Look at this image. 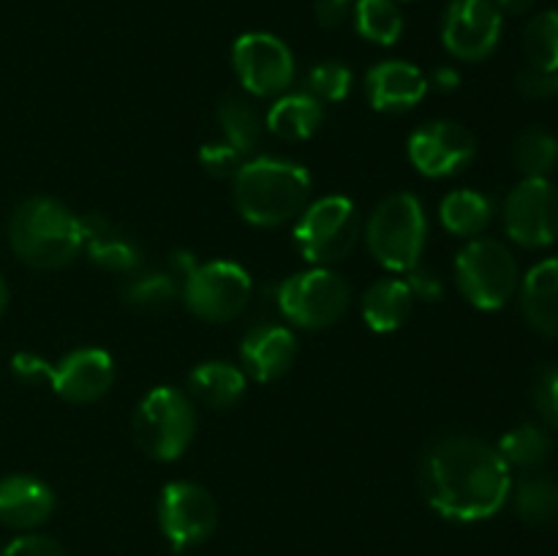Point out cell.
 <instances>
[{
	"instance_id": "11",
	"label": "cell",
	"mask_w": 558,
	"mask_h": 556,
	"mask_svg": "<svg viewBox=\"0 0 558 556\" xmlns=\"http://www.w3.org/2000/svg\"><path fill=\"white\" fill-rule=\"evenodd\" d=\"M505 232L523 249H548L558 240V185L548 178H523L507 194Z\"/></svg>"
},
{
	"instance_id": "23",
	"label": "cell",
	"mask_w": 558,
	"mask_h": 556,
	"mask_svg": "<svg viewBox=\"0 0 558 556\" xmlns=\"http://www.w3.org/2000/svg\"><path fill=\"white\" fill-rule=\"evenodd\" d=\"M414 294L403 278H379L363 294V319L374 333H396L409 319Z\"/></svg>"
},
{
	"instance_id": "19",
	"label": "cell",
	"mask_w": 558,
	"mask_h": 556,
	"mask_svg": "<svg viewBox=\"0 0 558 556\" xmlns=\"http://www.w3.org/2000/svg\"><path fill=\"white\" fill-rule=\"evenodd\" d=\"M54 512V494L33 474L0 480V523L11 529H36Z\"/></svg>"
},
{
	"instance_id": "43",
	"label": "cell",
	"mask_w": 558,
	"mask_h": 556,
	"mask_svg": "<svg viewBox=\"0 0 558 556\" xmlns=\"http://www.w3.org/2000/svg\"><path fill=\"white\" fill-rule=\"evenodd\" d=\"M5 303H9V287H5V281L0 278V316H3Z\"/></svg>"
},
{
	"instance_id": "13",
	"label": "cell",
	"mask_w": 558,
	"mask_h": 556,
	"mask_svg": "<svg viewBox=\"0 0 558 556\" xmlns=\"http://www.w3.org/2000/svg\"><path fill=\"white\" fill-rule=\"evenodd\" d=\"M501 22L494 0H452L441 20V44L452 58L477 63L499 47Z\"/></svg>"
},
{
	"instance_id": "41",
	"label": "cell",
	"mask_w": 558,
	"mask_h": 556,
	"mask_svg": "<svg viewBox=\"0 0 558 556\" xmlns=\"http://www.w3.org/2000/svg\"><path fill=\"white\" fill-rule=\"evenodd\" d=\"M196 256L191 254V251H174L172 256H169V273H172L174 278H189L191 273L196 270Z\"/></svg>"
},
{
	"instance_id": "36",
	"label": "cell",
	"mask_w": 558,
	"mask_h": 556,
	"mask_svg": "<svg viewBox=\"0 0 558 556\" xmlns=\"http://www.w3.org/2000/svg\"><path fill=\"white\" fill-rule=\"evenodd\" d=\"M515 87L523 98H532V101H543V98L556 96V74L548 71H539L526 65L523 71H518Z\"/></svg>"
},
{
	"instance_id": "31",
	"label": "cell",
	"mask_w": 558,
	"mask_h": 556,
	"mask_svg": "<svg viewBox=\"0 0 558 556\" xmlns=\"http://www.w3.org/2000/svg\"><path fill=\"white\" fill-rule=\"evenodd\" d=\"M180 298V283L172 273L150 270L131 278L123 289L125 305L136 311H158Z\"/></svg>"
},
{
	"instance_id": "38",
	"label": "cell",
	"mask_w": 558,
	"mask_h": 556,
	"mask_svg": "<svg viewBox=\"0 0 558 556\" xmlns=\"http://www.w3.org/2000/svg\"><path fill=\"white\" fill-rule=\"evenodd\" d=\"M11 371L20 382L25 385H38V382H49L52 376V363L44 360L41 354H33V352H20L11 358Z\"/></svg>"
},
{
	"instance_id": "18",
	"label": "cell",
	"mask_w": 558,
	"mask_h": 556,
	"mask_svg": "<svg viewBox=\"0 0 558 556\" xmlns=\"http://www.w3.org/2000/svg\"><path fill=\"white\" fill-rule=\"evenodd\" d=\"M82 234H85L87 256L101 270L123 273V276H134L140 270V243L109 218L98 216V213H87V216H82Z\"/></svg>"
},
{
	"instance_id": "3",
	"label": "cell",
	"mask_w": 558,
	"mask_h": 556,
	"mask_svg": "<svg viewBox=\"0 0 558 556\" xmlns=\"http://www.w3.org/2000/svg\"><path fill=\"white\" fill-rule=\"evenodd\" d=\"M9 243L27 267L58 270L71 265L85 249L82 216L52 196H31L11 213Z\"/></svg>"
},
{
	"instance_id": "16",
	"label": "cell",
	"mask_w": 558,
	"mask_h": 556,
	"mask_svg": "<svg viewBox=\"0 0 558 556\" xmlns=\"http://www.w3.org/2000/svg\"><path fill=\"white\" fill-rule=\"evenodd\" d=\"M298 358V338L287 325L262 322L243 336L240 343V363L245 376L256 382H276L292 368Z\"/></svg>"
},
{
	"instance_id": "1",
	"label": "cell",
	"mask_w": 558,
	"mask_h": 556,
	"mask_svg": "<svg viewBox=\"0 0 558 556\" xmlns=\"http://www.w3.org/2000/svg\"><path fill=\"white\" fill-rule=\"evenodd\" d=\"M512 469L477 436H441L420 461L425 501L450 521L472 523L496 516L512 494Z\"/></svg>"
},
{
	"instance_id": "20",
	"label": "cell",
	"mask_w": 558,
	"mask_h": 556,
	"mask_svg": "<svg viewBox=\"0 0 558 556\" xmlns=\"http://www.w3.org/2000/svg\"><path fill=\"white\" fill-rule=\"evenodd\" d=\"M518 292L529 325L543 336L558 338V256L537 262L521 278Z\"/></svg>"
},
{
	"instance_id": "44",
	"label": "cell",
	"mask_w": 558,
	"mask_h": 556,
	"mask_svg": "<svg viewBox=\"0 0 558 556\" xmlns=\"http://www.w3.org/2000/svg\"><path fill=\"white\" fill-rule=\"evenodd\" d=\"M556 96H558V74H556Z\"/></svg>"
},
{
	"instance_id": "34",
	"label": "cell",
	"mask_w": 558,
	"mask_h": 556,
	"mask_svg": "<svg viewBox=\"0 0 558 556\" xmlns=\"http://www.w3.org/2000/svg\"><path fill=\"white\" fill-rule=\"evenodd\" d=\"M532 398L539 418H543L550 428H558V365H545V368L539 371L532 387Z\"/></svg>"
},
{
	"instance_id": "22",
	"label": "cell",
	"mask_w": 558,
	"mask_h": 556,
	"mask_svg": "<svg viewBox=\"0 0 558 556\" xmlns=\"http://www.w3.org/2000/svg\"><path fill=\"white\" fill-rule=\"evenodd\" d=\"M325 123V109L311 93H287L272 101L267 109L265 125L270 134L281 136L287 142H305L316 134Z\"/></svg>"
},
{
	"instance_id": "4",
	"label": "cell",
	"mask_w": 558,
	"mask_h": 556,
	"mask_svg": "<svg viewBox=\"0 0 558 556\" xmlns=\"http://www.w3.org/2000/svg\"><path fill=\"white\" fill-rule=\"evenodd\" d=\"M428 240V218L423 202L409 191H398L374 207L365 227L371 256L392 273H409L420 265Z\"/></svg>"
},
{
	"instance_id": "42",
	"label": "cell",
	"mask_w": 558,
	"mask_h": 556,
	"mask_svg": "<svg viewBox=\"0 0 558 556\" xmlns=\"http://www.w3.org/2000/svg\"><path fill=\"white\" fill-rule=\"evenodd\" d=\"M496 9L501 11V16H523L534 9L537 0H494Z\"/></svg>"
},
{
	"instance_id": "7",
	"label": "cell",
	"mask_w": 558,
	"mask_h": 556,
	"mask_svg": "<svg viewBox=\"0 0 558 556\" xmlns=\"http://www.w3.org/2000/svg\"><path fill=\"white\" fill-rule=\"evenodd\" d=\"M456 281L474 309L499 311L515 298L521 270L501 240L472 238L456 259Z\"/></svg>"
},
{
	"instance_id": "17",
	"label": "cell",
	"mask_w": 558,
	"mask_h": 556,
	"mask_svg": "<svg viewBox=\"0 0 558 556\" xmlns=\"http://www.w3.org/2000/svg\"><path fill=\"white\" fill-rule=\"evenodd\" d=\"M365 90L376 112L401 114L428 96V76L407 60H381L365 76Z\"/></svg>"
},
{
	"instance_id": "15",
	"label": "cell",
	"mask_w": 558,
	"mask_h": 556,
	"mask_svg": "<svg viewBox=\"0 0 558 556\" xmlns=\"http://www.w3.org/2000/svg\"><path fill=\"white\" fill-rule=\"evenodd\" d=\"M114 382L112 354L98 347H80L52 363L49 387L69 403H93L109 392Z\"/></svg>"
},
{
	"instance_id": "14",
	"label": "cell",
	"mask_w": 558,
	"mask_h": 556,
	"mask_svg": "<svg viewBox=\"0 0 558 556\" xmlns=\"http://www.w3.org/2000/svg\"><path fill=\"white\" fill-rule=\"evenodd\" d=\"M477 140L452 120H430L409 136V161L425 178H452L472 164Z\"/></svg>"
},
{
	"instance_id": "6",
	"label": "cell",
	"mask_w": 558,
	"mask_h": 556,
	"mask_svg": "<svg viewBox=\"0 0 558 556\" xmlns=\"http://www.w3.org/2000/svg\"><path fill=\"white\" fill-rule=\"evenodd\" d=\"M360 234H363V218L357 205L349 196L330 194L308 202V207L300 213L294 243L305 262L314 267H330L357 249Z\"/></svg>"
},
{
	"instance_id": "40",
	"label": "cell",
	"mask_w": 558,
	"mask_h": 556,
	"mask_svg": "<svg viewBox=\"0 0 558 556\" xmlns=\"http://www.w3.org/2000/svg\"><path fill=\"white\" fill-rule=\"evenodd\" d=\"M461 85V74H458L452 65H441V69L434 71V76L428 80V87H436L441 93H452Z\"/></svg>"
},
{
	"instance_id": "32",
	"label": "cell",
	"mask_w": 558,
	"mask_h": 556,
	"mask_svg": "<svg viewBox=\"0 0 558 556\" xmlns=\"http://www.w3.org/2000/svg\"><path fill=\"white\" fill-rule=\"evenodd\" d=\"M349 90H352V71H349V65L338 63V60L316 63L305 76V93H311L316 101H343Z\"/></svg>"
},
{
	"instance_id": "12",
	"label": "cell",
	"mask_w": 558,
	"mask_h": 556,
	"mask_svg": "<svg viewBox=\"0 0 558 556\" xmlns=\"http://www.w3.org/2000/svg\"><path fill=\"white\" fill-rule=\"evenodd\" d=\"M218 523V507L210 491L191 480H174L161 488L158 527L178 551L205 543Z\"/></svg>"
},
{
	"instance_id": "27",
	"label": "cell",
	"mask_w": 558,
	"mask_h": 556,
	"mask_svg": "<svg viewBox=\"0 0 558 556\" xmlns=\"http://www.w3.org/2000/svg\"><path fill=\"white\" fill-rule=\"evenodd\" d=\"M496 450L501 452V458L507 461V467L518 469H539L554 452V439H550L548 431L537 423H521L512 431H507L499 439V447Z\"/></svg>"
},
{
	"instance_id": "28",
	"label": "cell",
	"mask_w": 558,
	"mask_h": 556,
	"mask_svg": "<svg viewBox=\"0 0 558 556\" xmlns=\"http://www.w3.org/2000/svg\"><path fill=\"white\" fill-rule=\"evenodd\" d=\"M512 161L523 178H548L558 167V136L543 125H529L518 134Z\"/></svg>"
},
{
	"instance_id": "5",
	"label": "cell",
	"mask_w": 558,
	"mask_h": 556,
	"mask_svg": "<svg viewBox=\"0 0 558 556\" xmlns=\"http://www.w3.org/2000/svg\"><path fill=\"white\" fill-rule=\"evenodd\" d=\"M131 428L142 452L163 463L178 461L194 439V401L180 387H153L136 407Z\"/></svg>"
},
{
	"instance_id": "35",
	"label": "cell",
	"mask_w": 558,
	"mask_h": 556,
	"mask_svg": "<svg viewBox=\"0 0 558 556\" xmlns=\"http://www.w3.org/2000/svg\"><path fill=\"white\" fill-rule=\"evenodd\" d=\"M0 556H65L63 545L58 540L47 537V534H22V537L11 540Z\"/></svg>"
},
{
	"instance_id": "29",
	"label": "cell",
	"mask_w": 558,
	"mask_h": 556,
	"mask_svg": "<svg viewBox=\"0 0 558 556\" xmlns=\"http://www.w3.org/2000/svg\"><path fill=\"white\" fill-rule=\"evenodd\" d=\"M352 20L360 36L379 47H392L403 33V16L396 0H357Z\"/></svg>"
},
{
	"instance_id": "9",
	"label": "cell",
	"mask_w": 558,
	"mask_h": 556,
	"mask_svg": "<svg viewBox=\"0 0 558 556\" xmlns=\"http://www.w3.org/2000/svg\"><path fill=\"white\" fill-rule=\"evenodd\" d=\"M254 281L238 262L213 259L196 265V270L180 283L185 309L205 322H229L248 305Z\"/></svg>"
},
{
	"instance_id": "2",
	"label": "cell",
	"mask_w": 558,
	"mask_h": 556,
	"mask_svg": "<svg viewBox=\"0 0 558 556\" xmlns=\"http://www.w3.org/2000/svg\"><path fill=\"white\" fill-rule=\"evenodd\" d=\"M314 180L308 169L289 158H245L232 178L234 207L248 223L281 227L308 207Z\"/></svg>"
},
{
	"instance_id": "39",
	"label": "cell",
	"mask_w": 558,
	"mask_h": 556,
	"mask_svg": "<svg viewBox=\"0 0 558 556\" xmlns=\"http://www.w3.org/2000/svg\"><path fill=\"white\" fill-rule=\"evenodd\" d=\"M354 3L352 0H316L314 16L322 27L327 31H336V27L347 25L352 20Z\"/></svg>"
},
{
	"instance_id": "10",
	"label": "cell",
	"mask_w": 558,
	"mask_h": 556,
	"mask_svg": "<svg viewBox=\"0 0 558 556\" xmlns=\"http://www.w3.org/2000/svg\"><path fill=\"white\" fill-rule=\"evenodd\" d=\"M232 65L245 93L256 98L283 96L294 82V55L272 33H243L232 47Z\"/></svg>"
},
{
	"instance_id": "30",
	"label": "cell",
	"mask_w": 558,
	"mask_h": 556,
	"mask_svg": "<svg viewBox=\"0 0 558 556\" xmlns=\"http://www.w3.org/2000/svg\"><path fill=\"white\" fill-rule=\"evenodd\" d=\"M523 49L532 69L558 74V11H539L523 31Z\"/></svg>"
},
{
	"instance_id": "25",
	"label": "cell",
	"mask_w": 558,
	"mask_h": 556,
	"mask_svg": "<svg viewBox=\"0 0 558 556\" xmlns=\"http://www.w3.org/2000/svg\"><path fill=\"white\" fill-rule=\"evenodd\" d=\"M490 218H494V202L474 189L450 191L439 205L441 227L458 238H477L488 229Z\"/></svg>"
},
{
	"instance_id": "26",
	"label": "cell",
	"mask_w": 558,
	"mask_h": 556,
	"mask_svg": "<svg viewBox=\"0 0 558 556\" xmlns=\"http://www.w3.org/2000/svg\"><path fill=\"white\" fill-rule=\"evenodd\" d=\"M218 123H221L223 142L232 145L240 156H251L262 140V118L248 98L229 93L218 104Z\"/></svg>"
},
{
	"instance_id": "21",
	"label": "cell",
	"mask_w": 558,
	"mask_h": 556,
	"mask_svg": "<svg viewBox=\"0 0 558 556\" xmlns=\"http://www.w3.org/2000/svg\"><path fill=\"white\" fill-rule=\"evenodd\" d=\"M248 376L240 365L227 360H207L189 374L191 401H199L207 409H229L245 396Z\"/></svg>"
},
{
	"instance_id": "8",
	"label": "cell",
	"mask_w": 558,
	"mask_h": 556,
	"mask_svg": "<svg viewBox=\"0 0 558 556\" xmlns=\"http://www.w3.org/2000/svg\"><path fill=\"white\" fill-rule=\"evenodd\" d=\"M349 283L330 267L294 273L278 287V309L283 319L300 330H325L349 309Z\"/></svg>"
},
{
	"instance_id": "37",
	"label": "cell",
	"mask_w": 558,
	"mask_h": 556,
	"mask_svg": "<svg viewBox=\"0 0 558 556\" xmlns=\"http://www.w3.org/2000/svg\"><path fill=\"white\" fill-rule=\"evenodd\" d=\"M409 289H412L414 300H425V303H439L445 298V281L430 267H412L407 278Z\"/></svg>"
},
{
	"instance_id": "33",
	"label": "cell",
	"mask_w": 558,
	"mask_h": 556,
	"mask_svg": "<svg viewBox=\"0 0 558 556\" xmlns=\"http://www.w3.org/2000/svg\"><path fill=\"white\" fill-rule=\"evenodd\" d=\"M243 161L245 156H240V153L234 150L232 145H227L223 140L207 142V145H202L199 150L202 169L216 180H232L234 174L240 172V167H243Z\"/></svg>"
},
{
	"instance_id": "24",
	"label": "cell",
	"mask_w": 558,
	"mask_h": 556,
	"mask_svg": "<svg viewBox=\"0 0 558 556\" xmlns=\"http://www.w3.org/2000/svg\"><path fill=\"white\" fill-rule=\"evenodd\" d=\"M515 512L532 527L558 529V478L548 472L523 474L515 485Z\"/></svg>"
}]
</instances>
